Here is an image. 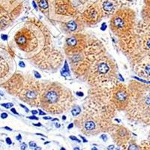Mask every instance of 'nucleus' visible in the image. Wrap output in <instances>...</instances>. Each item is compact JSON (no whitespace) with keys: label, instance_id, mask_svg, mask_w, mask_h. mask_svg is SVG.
<instances>
[{"label":"nucleus","instance_id":"f257e3e1","mask_svg":"<svg viewBox=\"0 0 150 150\" xmlns=\"http://www.w3.org/2000/svg\"><path fill=\"white\" fill-rule=\"evenodd\" d=\"M58 98V94L55 91H50V92H47L45 95V100L46 102L49 103V104H53L57 101Z\"/></svg>","mask_w":150,"mask_h":150},{"label":"nucleus","instance_id":"f03ea898","mask_svg":"<svg viewBox=\"0 0 150 150\" xmlns=\"http://www.w3.org/2000/svg\"><path fill=\"white\" fill-rule=\"evenodd\" d=\"M112 23H113L114 27L117 28V29H123L126 24V21H125V18H123L122 16H116L113 19Z\"/></svg>","mask_w":150,"mask_h":150},{"label":"nucleus","instance_id":"7ed1b4c3","mask_svg":"<svg viewBox=\"0 0 150 150\" xmlns=\"http://www.w3.org/2000/svg\"><path fill=\"white\" fill-rule=\"evenodd\" d=\"M128 93L125 90L118 91L116 95V99L118 102L120 103H125L128 101Z\"/></svg>","mask_w":150,"mask_h":150},{"label":"nucleus","instance_id":"20e7f679","mask_svg":"<svg viewBox=\"0 0 150 150\" xmlns=\"http://www.w3.org/2000/svg\"><path fill=\"white\" fill-rule=\"evenodd\" d=\"M16 42L20 46H24L27 44V37L25 34L19 35L16 38Z\"/></svg>","mask_w":150,"mask_h":150},{"label":"nucleus","instance_id":"39448f33","mask_svg":"<svg viewBox=\"0 0 150 150\" xmlns=\"http://www.w3.org/2000/svg\"><path fill=\"white\" fill-rule=\"evenodd\" d=\"M98 71L99 73L106 74L108 71H109V66H108V64L105 63V62H101V63L98 65Z\"/></svg>","mask_w":150,"mask_h":150},{"label":"nucleus","instance_id":"423d86ee","mask_svg":"<svg viewBox=\"0 0 150 150\" xmlns=\"http://www.w3.org/2000/svg\"><path fill=\"white\" fill-rule=\"evenodd\" d=\"M66 42H67V45L70 47H75L77 44V38H76L75 37L69 38H68V39H67Z\"/></svg>","mask_w":150,"mask_h":150},{"label":"nucleus","instance_id":"0eeeda50","mask_svg":"<svg viewBox=\"0 0 150 150\" xmlns=\"http://www.w3.org/2000/svg\"><path fill=\"white\" fill-rule=\"evenodd\" d=\"M95 128H96V124L92 121L86 122L85 123V128L87 131H92V130L95 129Z\"/></svg>","mask_w":150,"mask_h":150},{"label":"nucleus","instance_id":"6e6552de","mask_svg":"<svg viewBox=\"0 0 150 150\" xmlns=\"http://www.w3.org/2000/svg\"><path fill=\"white\" fill-rule=\"evenodd\" d=\"M103 8L106 11H110L113 8V5L110 2H105L103 4Z\"/></svg>","mask_w":150,"mask_h":150},{"label":"nucleus","instance_id":"1a4fd4ad","mask_svg":"<svg viewBox=\"0 0 150 150\" xmlns=\"http://www.w3.org/2000/svg\"><path fill=\"white\" fill-rule=\"evenodd\" d=\"M67 27L70 29L71 31H74L77 29V24L74 21H71V22L67 23Z\"/></svg>","mask_w":150,"mask_h":150},{"label":"nucleus","instance_id":"9d476101","mask_svg":"<svg viewBox=\"0 0 150 150\" xmlns=\"http://www.w3.org/2000/svg\"><path fill=\"white\" fill-rule=\"evenodd\" d=\"M80 112H81V108L79 106H75L71 110V113L74 116H76L77 115H79L80 113Z\"/></svg>","mask_w":150,"mask_h":150},{"label":"nucleus","instance_id":"9b49d317","mask_svg":"<svg viewBox=\"0 0 150 150\" xmlns=\"http://www.w3.org/2000/svg\"><path fill=\"white\" fill-rule=\"evenodd\" d=\"M39 6L43 9H47L48 8V3L47 0H41L39 2Z\"/></svg>","mask_w":150,"mask_h":150},{"label":"nucleus","instance_id":"f8f14e48","mask_svg":"<svg viewBox=\"0 0 150 150\" xmlns=\"http://www.w3.org/2000/svg\"><path fill=\"white\" fill-rule=\"evenodd\" d=\"M26 96L29 99H34L36 98V93L35 92H33V91H29L26 93Z\"/></svg>","mask_w":150,"mask_h":150},{"label":"nucleus","instance_id":"ddd939ff","mask_svg":"<svg viewBox=\"0 0 150 150\" xmlns=\"http://www.w3.org/2000/svg\"><path fill=\"white\" fill-rule=\"evenodd\" d=\"M128 150H139L138 146L134 144V143H131L128 146Z\"/></svg>","mask_w":150,"mask_h":150},{"label":"nucleus","instance_id":"4468645a","mask_svg":"<svg viewBox=\"0 0 150 150\" xmlns=\"http://www.w3.org/2000/svg\"><path fill=\"white\" fill-rule=\"evenodd\" d=\"M144 71H145L146 76H150V64H148V65L145 67Z\"/></svg>","mask_w":150,"mask_h":150},{"label":"nucleus","instance_id":"2eb2a0df","mask_svg":"<svg viewBox=\"0 0 150 150\" xmlns=\"http://www.w3.org/2000/svg\"><path fill=\"white\" fill-rule=\"evenodd\" d=\"M146 11L150 17V0H146Z\"/></svg>","mask_w":150,"mask_h":150},{"label":"nucleus","instance_id":"dca6fc26","mask_svg":"<svg viewBox=\"0 0 150 150\" xmlns=\"http://www.w3.org/2000/svg\"><path fill=\"white\" fill-rule=\"evenodd\" d=\"M1 105L6 108V109H9V108H12L14 106V104H12V103H5V104H2Z\"/></svg>","mask_w":150,"mask_h":150},{"label":"nucleus","instance_id":"f3484780","mask_svg":"<svg viewBox=\"0 0 150 150\" xmlns=\"http://www.w3.org/2000/svg\"><path fill=\"white\" fill-rule=\"evenodd\" d=\"M62 70L65 71L70 72V71H69V67H68V63H67V61L65 62V65H64L63 68H62Z\"/></svg>","mask_w":150,"mask_h":150},{"label":"nucleus","instance_id":"a211bd4d","mask_svg":"<svg viewBox=\"0 0 150 150\" xmlns=\"http://www.w3.org/2000/svg\"><path fill=\"white\" fill-rule=\"evenodd\" d=\"M27 148V144L26 143H22L21 145V150H26Z\"/></svg>","mask_w":150,"mask_h":150},{"label":"nucleus","instance_id":"6ab92c4d","mask_svg":"<svg viewBox=\"0 0 150 150\" xmlns=\"http://www.w3.org/2000/svg\"><path fill=\"white\" fill-rule=\"evenodd\" d=\"M70 139L71 140H74V141H77L78 142V143H81V140H79V139L77 138V137H76L75 136H70Z\"/></svg>","mask_w":150,"mask_h":150},{"label":"nucleus","instance_id":"aec40b11","mask_svg":"<svg viewBox=\"0 0 150 150\" xmlns=\"http://www.w3.org/2000/svg\"><path fill=\"white\" fill-rule=\"evenodd\" d=\"M29 146L31 147V148H35V147L37 146V144H36V143H35V142L30 141L29 143Z\"/></svg>","mask_w":150,"mask_h":150},{"label":"nucleus","instance_id":"412c9836","mask_svg":"<svg viewBox=\"0 0 150 150\" xmlns=\"http://www.w3.org/2000/svg\"><path fill=\"white\" fill-rule=\"evenodd\" d=\"M61 74L62 75V76H65V77H67V76H69V75H70V72L65 71L62 70L61 71Z\"/></svg>","mask_w":150,"mask_h":150},{"label":"nucleus","instance_id":"4be33fe9","mask_svg":"<svg viewBox=\"0 0 150 150\" xmlns=\"http://www.w3.org/2000/svg\"><path fill=\"white\" fill-rule=\"evenodd\" d=\"M101 137V139H102V140H104V142L108 141V136H107V135H106V134H102V135H101V137Z\"/></svg>","mask_w":150,"mask_h":150},{"label":"nucleus","instance_id":"5701e85b","mask_svg":"<svg viewBox=\"0 0 150 150\" xmlns=\"http://www.w3.org/2000/svg\"><path fill=\"white\" fill-rule=\"evenodd\" d=\"M5 141H6V143H7L8 145H11L12 144L11 139L10 137H7V138H6V140H5Z\"/></svg>","mask_w":150,"mask_h":150},{"label":"nucleus","instance_id":"b1692460","mask_svg":"<svg viewBox=\"0 0 150 150\" xmlns=\"http://www.w3.org/2000/svg\"><path fill=\"white\" fill-rule=\"evenodd\" d=\"M28 119H29V120H38V117H36L35 115H33V116H28Z\"/></svg>","mask_w":150,"mask_h":150},{"label":"nucleus","instance_id":"393cba45","mask_svg":"<svg viewBox=\"0 0 150 150\" xmlns=\"http://www.w3.org/2000/svg\"><path fill=\"white\" fill-rule=\"evenodd\" d=\"M34 74H35V77L36 78H41V74H40L38 71H34Z\"/></svg>","mask_w":150,"mask_h":150},{"label":"nucleus","instance_id":"a878e982","mask_svg":"<svg viewBox=\"0 0 150 150\" xmlns=\"http://www.w3.org/2000/svg\"><path fill=\"white\" fill-rule=\"evenodd\" d=\"M19 66L21 67V68H25V67H26V65H25V63H24L23 62L21 61L19 62Z\"/></svg>","mask_w":150,"mask_h":150},{"label":"nucleus","instance_id":"bb28decb","mask_svg":"<svg viewBox=\"0 0 150 150\" xmlns=\"http://www.w3.org/2000/svg\"><path fill=\"white\" fill-rule=\"evenodd\" d=\"M106 29H107V25H106L105 23H103L102 25H101V30H102V31H104Z\"/></svg>","mask_w":150,"mask_h":150},{"label":"nucleus","instance_id":"cd10ccee","mask_svg":"<svg viewBox=\"0 0 150 150\" xmlns=\"http://www.w3.org/2000/svg\"><path fill=\"white\" fill-rule=\"evenodd\" d=\"M76 95H77V96H79V97H83V96H84L83 92H76Z\"/></svg>","mask_w":150,"mask_h":150},{"label":"nucleus","instance_id":"c85d7f7f","mask_svg":"<svg viewBox=\"0 0 150 150\" xmlns=\"http://www.w3.org/2000/svg\"><path fill=\"white\" fill-rule=\"evenodd\" d=\"M1 117H2V119H6V118L8 117V114L7 113H5V112H3V113L1 114Z\"/></svg>","mask_w":150,"mask_h":150},{"label":"nucleus","instance_id":"c756f323","mask_svg":"<svg viewBox=\"0 0 150 150\" xmlns=\"http://www.w3.org/2000/svg\"><path fill=\"white\" fill-rule=\"evenodd\" d=\"M1 38H2L4 41H6V40L8 39V35H1Z\"/></svg>","mask_w":150,"mask_h":150},{"label":"nucleus","instance_id":"7c9ffc66","mask_svg":"<svg viewBox=\"0 0 150 150\" xmlns=\"http://www.w3.org/2000/svg\"><path fill=\"white\" fill-rule=\"evenodd\" d=\"M11 112H13V113H14V114L19 115V113L17 112V110H15V108H11Z\"/></svg>","mask_w":150,"mask_h":150},{"label":"nucleus","instance_id":"2f4dec72","mask_svg":"<svg viewBox=\"0 0 150 150\" xmlns=\"http://www.w3.org/2000/svg\"><path fill=\"white\" fill-rule=\"evenodd\" d=\"M16 140H19V141H21V140H22V136H21V134L17 135V136L16 137Z\"/></svg>","mask_w":150,"mask_h":150},{"label":"nucleus","instance_id":"473e14b6","mask_svg":"<svg viewBox=\"0 0 150 150\" xmlns=\"http://www.w3.org/2000/svg\"><path fill=\"white\" fill-rule=\"evenodd\" d=\"M115 149V146L114 145H110L108 147V150H113Z\"/></svg>","mask_w":150,"mask_h":150},{"label":"nucleus","instance_id":"72a5a7b5","mask_svg":"<svg viewBox=\"0 0 150 150\" xmlns=\"http://www.w3.org/2000/svg\"><path fill=\"white\" fill-rule=\"evenodd\" d=\"M38 111H39V112H38V113H39V115H41V116H45V115H46V113H45V112H43L41 110H39Z\"/></svg>","mask_w":150,"mask_h":150},{"label":"nucleus","instance_id":"f704fd0d","mask_svg":"<svg viewBox=\"0 0 150 150\" xmlns=\"http://www.w3.org/2000/svg\"><path fill=\"white\" fill-rule=\"evenodd\" d=\"M20 105H21V108H23V109H25V110H26V112H29V109H28V108H26V106H24V105H23V104H20Z\"/></svg>","mask_w":150,"mask_h":150},{"label":"nucleus","instance_id":"c9c22d12","mask_svg":"<svg viewBox=\"0 0 150 150\" xmlns=\"http://www.w3.org/2000/svg\"><path fill=\"white\" fill-rule=\"evenodd\" d=\"M80 138H81L83 140V143H87V142H88V141H87L85 137H84L81 136V135H80Z\"/></svg>","mask_w":150,"mask_h":150},{"label":"nucleus","instance_id":"e433bc0d","mask_svg":"<svg viewBox=\"0 0 150 150\" xmlns=\"http://www.w3.org/2000/svg\"><path fill=\"white\" fill-rule=\"evenodd\" d=\"M43 119L45 120H52V118L50 116H45V117H43Z\"/></svg>","mask_w":150,"mask_h":150},{"label":"nucleus","instance_id":"4c0bfd02","mask_svg":"<svg viewBox=\"0 0 150 150\" xmlns=\"http://www.w3.org/2000/svg\"><path fill=\"white\" fill-rule=\"evenodd\" d=\"M73 127H74V124H73V123H71V124L68 125V129H71V128H72Z\"/></svg>","mask_w":150,"mask_h":150},{"label":"nucleus","instance_id":"58836bf2","mask_svg":"<svg viewBox=\"0 0 150 150\" xmlns=\"http://www.w3.org/2000/svg\"><path fill=\"white\" fill-rule=\"evenodd\" d=\"M32 112V113H33V115H36L37 113H38V112L37 110H33L31 111Z\"/></svg>","mask_w":150,"mask_h":150},{"label":"nucleus","instance_id":"ea45409f","mask_svg":"<svg viewBox=\"0 0 150 150\" xmlns=\"http://www.w3.org/2000/svg\"><path fill=\"white\" fill-rule=\"evenodd\" d=\"M35 134H36V135H38V136H41V137H47L45 136V135H44V134H41V133H36Z\"/></svg>","mask_w":150,"mask_h":150},{"label":"nucleus","instance_id":"a19ab883","mask_svg":"<svg viewBox=\"0 0 150 150\" xmlns=\"http://www.w3.org/2000/svg\"><path fill=\"white\" fill-rule=\"evenodd\" d=\"M4 128H5V129H6V130H8V131H12V129H11V128H9V127H8V126L4 127Z\"/></svg>","mask_w":150,"mask_h":150},{"label":"nucleus","instance_id":"79ce46f5","mask_svg":"<svg viewBox=\"0 0 150 150\" xmlns=\"http://www.w3.org/2000/svg\"><path fill=\"white\" fill-rule=\"evenodd\" d=\"M33 125L36 127H41V123H38V124H33Z\"/></svg>","mask_w":150,"mask_h":150},{"label":"nucleus","instance_id":"37998d69","mask_svg":"<svg viewBox=\"0 0 150 150\" xmlns=\"http://www.w3.org/2000/svg\"><path fill=\"white\" fill-rule=\"evenodd\" d=\"M34 150H41V147H40V146H36L35 148H34Z\"/></svg>","mask_w":150,"mask_h":150},{"label":"nucleus","instance_id":"c03bdc74","mask_svg":"<svg viewBox=\"0 0 150 150\" xmlns=\"http://www.w3.org/2000/svg\"><path fill=\"white\" fill-rule=\"evenodd\" d=\"M73 150H80V147L76 146V147H74V148Z\"/></svg>","mask_w":150,"mask_h":150},{"label":"nucleus","instance_id":"a18cd8bd","mask_svg":"<svg viewBox=\"0 0 150 150\" xmlns=\"http://www.w3.org/2000/svg\"><path fill=\"white\" fill-rule=\"evenodd\" d=\"M55 125H56V128H60V125L59 124V123H56V124H55Z\"/></svg>","mask_w":150,"mask_h":150},{"label":"nucleus","instance_id":"49530a36","mask_svg":"<svg viewBox=\"0 0 150 150\" xmlns=\"http://www.w3.org/2000/svg\"><path fill=\"white\" fill-rule=\"evenodd\" d=\"M33 6H34V8H35V9H37V5H35V3L34 2H33Z\"/></svg>","mask_w":150,"mask_h":150},{"label":"nucleus","instance_id":"de8ad7c7","mask_svg":"<svg viewBox=\"0 0 150 150\" xmlns=\"http://www.w3.org/2000/svg\"><path fill=\"white\" fill-rule=\"evenodd\" d=\"M51 120L53 122H54V121H57V122H58L59 121V119H57V118H55V119H53V120Z\"/></svg>","mask_w":150,"mask_h":150},{"label":"nucleus","instance_id":"09e8293b","mask_svg":"<svg viewBox=\"0 0 150 150\" xmlns=\"http://www.w3.org/2000/svg\"><path fill=\"white\" fill-rule=\"evenodd\" d=\"M62 120H66V116H62Z\"/></svg>","mask_w":150,"mask_h":150},{"label":"nucleus","instance_id":"8fccbe9b","mask_svg":"<svg viewBox=\"0 0 150 150\" xmlns=\"http://www.w3.org/2000/svg\"><path fill=\"white\" fill-rule=\"evenodd\" d=\"M50 143V141H47V142H45V143H44V144H45V145H46V144H48V143Z\"/></svg>","mask_w":150,"mask_h":150},{"label":"nucleus","instance_id":"3c124183","mask_svg":"<svg viewBox=\"0 0 150 150\" xmlns=\"http://www.w3.org/2000/svg\"><path fill=\"white\" fill-rule=\"evenodd\" d=\"M0 96H4L3 92H1V91H0Z\"/></svg>","mask_w":150,"mask_h":150},{"label":"nucleus","instance_id":"603ef678","mask_svg":"<svg viewBox=\"0 0 150 150\" xmlns=\"http://www.w3.org/2000/svg\"><path fill=\"white\" fill-rule=\"evenodd\" d=\"M92 150H98L97 148H96V147H93V148H92Z\"/></svg>","mask_w":150,"mask_h":150},{"label":"nucleus","instance_id":"864d4df0","mask_svg":"<svg viewBox=\"0 0 150 150\" xmlns=\"http://www.w3.org/2000/svg\"><path fill=\"white\" fill-rule=\"evenodd\" d=\"M60 150H66V149H65L64 148V147H61V149H60Z\"/></svg>","mask_w":150,"mask_h":150},{"label":"nucleus","instance_id":"5fc2aeb1","mask_svg":"<svg viewBox=\"0 0 150 150\" xmlns=\"http://www.w3.org/2000/svg\"><path fill=\"white\" fill-rule=\"evenodd\" d=\"M149 140H150V134H149Z\"/></svg>","mask_w":150,"mask_h":150}]
</instances>
